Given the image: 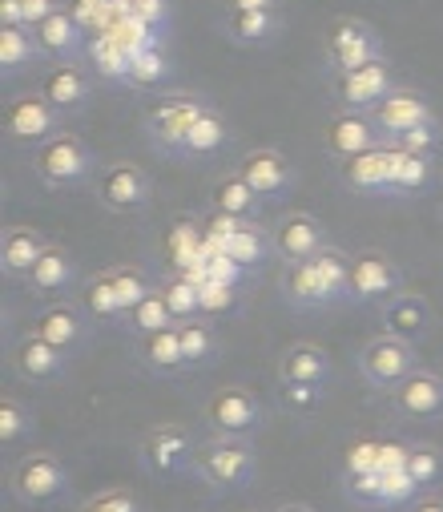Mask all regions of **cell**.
Returning <instances> with one entry per match:
<instances>
[{
    "label": "cell",
    "instance_id": "45",
    "mask_svg": "<svg viewBox=\"0 0 443 512\" xmlns=\"http://www.w3.org/2000/svg\"><path fill=\"white\" fill-rule=\"evenodd\" d=\"M69 13L77 17V25L85 29V33H105L121 13H125V5H117V0H73L69 5Z\"/></svg>",
    "mask_w": 443,
    "mask_h": 512
},
{
    "label": "cell",
    "instance_id": "30",
    "mask_svg": "<svg viewBox=\"0 0 443 512\" xmlns=\"http://www.w3.org/2000/svg\"><path fill=\"white\" fill-rule=\"evenodd\" d=\"M178 335H182L186 371H210V367H218V359H222V335H218V327H214L210 315H198V319L178 323Z\"/></svg>",
    "mask_w": 443,
    "mask_h": 512
},
{
    "label": "cell",
    "instance_id": "35",
    "mask_svg": "<svg viewBox=\"0 0 443 512\" xmlns=\"http://www.w3.org/2000/svg\"><path fill=\"white\" fill-rule=\"evenodd\" d=\"M230 138H234L230 121H226V117H222L214 105H206V109H202V117L194 121V130H190V142H186V162L218 158V154L230 146Z\"/></svg>",
    "mask_w": 443,
    "mask_h": 512
},
{
    "label": "cell",
    "instance_id": "7",
    "mask_svg": "<svg viewBox=\"0 0 443 512\" xmlns=\"http://www.w3.org/2000/svg\"><path fill=\"white\" fill-rule=\"evenodd\" d=\"M202 424L210 428V436H242V440H250L254 432H262L266 408L250 388L234 383V388L210 392V400L202 404Z\"/></svg>",
    "mask_w": 443,
    "mask_h": 512
},
{
    "label": "cell",
    "instance_id": "26",
    "mask_svg": "<svg viewBox=\"0 0 443 512\" xmlns=\"http://www.w3.org/2000/svg\"><path fill=\"white\" fill-rule=\"evenodd\" d=\"M49 250V242L33 230V226H9L0 234V271L9 279H29V271L41 263V254Z\"/></svg>",
    "mask_w": 443,
    "mask_h": 512
},
{
    "label": "cell",
    "instance_id": "55",
    "mask_svg": "<svg viewBox=\"0 0 443 512\" xmlns=\"http://www.w3.org/2000/svg\"><path fill=\"white\" fill-rule=\"evenodd\" d=\"M226 9H278V0H226Z\"/></svg>",
    "mask_w": 443,
    "mask_h": 512
},
{
    "label": "cell",
    "instance_id": "54",
    "mask_svg": "<svg viewBox=\"0 0 443 512\" xmlns=\"http://www.w3.org/2000/svg\"><path fill=\"white\" fill-rule=\"evenodd\" d=\"M403 512H443V496H439V492H423V496L411 500Z\"/></svg>",
    "mask_w": 443,
    "mask_h": 512
},
{
    "label": "cell",
    "instance_id": "38",
    "mask_svg": "<svg viewBox=\"0 0 443 512\" xmlns=\"http://www.w3.org/2000/svg\"><path fill=\"white\" fill-rule=\"evenodd\" d=\"M37 61H45V53L33 29H0V73L17 77V73H29Z\"/></svg>",
    "mask_w": 443,
    "mask_h": 512
},
{
    "label": "cell",
    "instance_id": "12",
    "mask_svg": "<svg viewBox=\"0 0 443 512\" xmlns=\"http://www.w3.org/2000/svg\"><path fill=\"white\" fill-rule=\"evenodd\" d=\"M65 113L57 105H49L45 93H25V97H13L9 109H5V130L13 142L21 146H45L49 138L65 134Z\"/></svg>",
    "mask_w": 443,
    "mask_h": 512
},
{
    "label": "cell",
    "instance_id": "49",
    "mask_svg": "<svg viewBox=\"0 0 443 512\" xmlns=\"http://www.w3.org/2000/svg\"><path fill=\"white\" fill-rule=\"evenodd\" d=\"M323 392H327V388H311V383H282L278 400H282V408H286L290 416H311V412H319Z\"/></svg>",
    "mask_w": 443,
    "mask_h": 512
},
{
    "label": "cell",
    "instance_id": "13",
    "mask_svg": "<svg viewBox=\"0 0 443 512\" xmlns=\"http://www.w3.org/2000/svg\"><path fill=\"white\" fill-rule=\"evenodd\" d=\"M97 194L113 214H141L154 202V182L137 162H109L97 178Z\"/></svg>",
    "mask_w": 443,
    "mask_h": 512
},
{
    "label": "cell",
    "instance_id": "39",
    "mask_svg": "<svg viewBox=\"0 0 443 512\" xmlns=\"http://www.w3.org/2000/svg\"><path fill=\"white\" fill-rule=\"evenodd\" d=\"M403 468H407V476L415 480L419 492H439L443 488V448L439 444H427V440L407 444Z\"/></svg>",
    "mask_w": 443,
    "mask_h": 512
},
{
    "label": "cell",
    "instance_id": "52",
    "mask_svg": "<svg viewBox=\"0 0 443 512\" xmlns=\"http://www.w3.org/2000/svg\"><path fill=\"white\" fill-rule=\"evenodd\" d=\"M21 5H25V29H37L61 9V0H21Z\"/></svg>",
    "mask_w": 443,
    "mask_h": 512
},
{
    "label": "cell",
    "instance_id": "48",
    "mask_svg": "<svg viewBox=\"0 0 443 512\" xmlns=\"http://www.w3.org/2000/svg\"><path fill=\"white\" fill-rule=\"evenodd\" d=\"M387 146H399V150H411V154H439V146H443V125H439V117H431V121L415 125V130L395 134Z\"/></svg>",
    "mask_w": 443,
    "mask_h": 512
},
{
    "label": "cell",
    "instance_id": "15",
    "mask_svg": "<svg viewBox=\"0 0 443 512\" xmlns=\"http://www.w3.org/2000/svg\"><path fill=\"white\" fill-rule=\"evenodd\" d=\"M391 412L399 420H411V424L439 420L443 416V375L439 371H427V367H415L399 383V388L391 392Z\"/></svg>",
    "mask_w": 443,
    "mask_h": 512
},
{
    "label": "cell",
    "instance_id": "4",
    "mask_svg": "<svg viewBox=\"0 0 443 512\" xmlns=\"http://www.w3.org/2000/svg\"><path fill=\"white\" fill-rule=\"evenodd\" d=\"M198 448L202 444L186 424H154L137 440V460L158 480H178V476H194Z\"/></svg>",
    "mask_w": 443,
    "mask_h": 512
},
{
    "label": "cell",
    "instance_id": "57",
    "mask_svg": "<svg viewBox=\"0 0 443 512\" xmlns=\"http://www.w3.org/2000/svg\"><path fill=\"white\" fill-rule=\"evenodd\" d=\"M117 5H125V9H129V0H117Z\"/></svg>",
    "mask_w": 443,
    "mask_h": 512
},
{
    "label": "cell",
    "instance_id": "29",
    "mask_svg": "<svg viewBox=\"0 0 443 512\" xmlns=\"http://www.w3.org/2000/svg\"><path fill=\"white\" fill-rule=\"evenodd\" d=\"M137 363L154 375H182L186 371V355H182V335H178V323L166 327V331H154V335H141L137 347H133Z\"/></svg>",
    "mask_w": 443,
    "mask_h": 512
},
{
    "label": "cell",
    "instance_id": "37",
    "mask_svg": "<svg viewBox=\"0 0 443 512\" xmlns=\"http://www.w3.org/2000/svg\"><path fill=\"white\" fill-rule=\"evenodd\" d=\"M81 307H85V311L93 315V323H101V327H125V307H121V295H117L109 271H101V275H93V279L85 283Z\"/></svg>",
    "mask_w": 443,
    "mask_h": 512
},
{
    "label": "cell",
    "instance_id": "6",
    "mask_svg": "<svg viewBox=\"0 0 443 512\" xmlns=\"http://www.w3.org/2000/svg\"><path fill=\"white\" fill-rule=\"evenodd\" d=\"M206 101L198 97H166L158 101L141 121V134L150 142L162 158H174V162H186V142H190V130L194 121L202 117Z\"/></svg>",
    "mask_w": 443,
    "mask_h": 512
},
{
    "label": "cell",
    "instance_id": "5",
    "mask_svg": "<svg viewBox=\"0 0 443 512\" xmlns=\"http://www.w3.org/2000/svg\"><path fill=\"white\" fill-rule=\"evenodd\" d=\"M33 170L49 190H77L97 174V154L81 134H57L33 154Z\"/></svg>",
    "mask_w": 443,
    "mask_h": 512
},
{
    "label": "cell",
    "instance_id": "32",
    "mask_svg": "<svg viewBox=\"0 0 443 512\" xmlns=\"http://www.w3.org/2000/svg\"><path fill=\"white\" fill-rule=\"evenodd\" d=\"M383 323H387V335H399V339H419L431 331V307L423 295L415 291H399L395 299L383 303Z\"/></svg>",
    "mask_w": 443,
    "mask_h": 512
},
{
    "label": "cell",
    "instance_id": "41",
    "mask_svg": "<svg viewBox=\"0 0 443 512\" xmlns=\"http://www.w3.org/2000/svg\"><path fill=\"white\" fill-rule=\"evenodd\" d=\"M343 496L367 512H383V472L379 468H343Z\"/></svg>",
    "mask_w": 443,
    "mask_h": 512
},
{
    "label": "cell",
    "instance_id": "31",
    "mask_svg": "<svg viewBox=\"0 0 443 512\" xmlns=\"http://www.w3.org/2000/svg\"><path fill=\"white\" fill-rule=\"evenodd\" d=\"M262 198H258V190L234 170V174H222L214 186H210V210H218V214H230V218H242V222H258V214H262Z\"/></svg>",
    "mask_w": 443,
    "mask_h": 512
},
{
    "label": "cell",
    "instance_id": "36",
    "mask_svg": "<svg viewBox=\"0 0 443 512\" xmlns=\"http://www.w3.org/2000/svg\"><path fill=\"white\" fill-rule=\"evenodd\" d=\"M222 254L226 259H234L246 275L258 271L270 254H274V242H270V230H262L258 222H242L226 242H222Z\"/></svg>",
    "mask_w": 443,
    "mask_h": 512
},
{
    "label": "cell",
    "instance_id": "34",
    "mask_svg": "<svg viewBox=\"0 0 443 512\" xmlns=\"http://www.w3.org/2000/svg\"><path fill=\"white\" fill-rule=\"evenodd\" d=\"M85 57H89V65H93V73H97L101 81L129 85V73H133V53H129V49H125L117 37H109V33L89 37V41H85Z\"/></svg>",
    "mask_w": 443,
    "mask_h": 512
},
{
    "label": "cell",
    "instance_id": "47",
    "mask_svg": "<svg viewBox=\"0 0 443 512\" xmlns=\"http://www.w3.org/2000/svg\"><path fill=\"white\" fill-rule=\"evenodd\" d=\"M73 512H145V504L129 488H101L89 500H81Z\"/></svg>",
    "mask_w": 443,
    "mask_h": 512
},
{
    "label": "cell",
    "instance_id": "20",
    "mask_svg": "<svg viewBox=\"0 0 443 512\" xmlns=\"http://www.w3.org/2000/svg\"><path fill=\"white\" fill-rule=\"evenodd\" d=\"M339 178L347 190H355L363 198H391V146L383 142L367 154L339 162Z\"/></svg>",
    "mask_w": 443,
    "mask_h": 512
},
{
    "label": "cell",
    "instance_id": "23",
    "mask_svg": "<svg viewBox=\"0 0 443 512\" xmlns=\"http://www.w3.org/2000/svg\"><path fill=\"white\" fill-rule=\"evenodd\" d=\"M222 29L242 49H262L282 37V9H226Z\"/></svg>",
    "mask_w": 443,
    "mask_h": 512
},
{
    "label": "cell",
    "instance_id": "43",
    "mask_svg": "<svg viewBox=\"0 0 443 512\" xmlns=\"http://www.w3.org/2000/svg\"><path fill=\"white\" fill-rule=\"evenodd\" d=\"M170 73H174V65H170V57L162 53V45H158V49H141V53H133L129 85H133V89H162V85L170 81Z\"/></svg>",
    "mask_w": 443,
    "mask_h": 512
},
{
    "label": "cell",
    "instance_id": "33",
    "mask_svg": "<svg viewBox=\"0 0 443 512\" xmlns=\"http://www.w3.org/2000/svg\"><path fill=\"white\" fill-rule=\"evenodd\" d=\"M170 263L178 275H202V263H206V226L194 222V218H178V226H170Z\"/></svg>",
    "mask_w": 443,
    "mask_h": 512
},
{
    "label": "cell",
    "instance_id": "27",
    "mask_svg": "<svg viewBox=\"0 0 443 512\" xmlns=\"http://www.w3.org/2000/svg\"><path fill=\"white\" fill-rule=\"evenodd\" d=\"M81 279V271H77V259L65 250V246H57V242H49V250L41 254V263L29 271V279H25V287L33 291V295H45V299H53V295H65L73 283Z\"/></svg>",
    "mask_w": 443,
    "mask_h": 512
},
{
    "label": "cell",
    "instance_id": "11",
    "mask_svg": "<svg viewBox=\"0 0 443 512\" xmlns=\"http://www.w3.org/2000/svg\"><path fill=\"white\" fill-rule=\"evenodd\" d=\"M399 89L387 57L379 61H367L359 69H347V73H331V97L343 105V109H359V113H371L383 97H391Z\"/></svg>",
    "mask_w": 443,
    "mask_h": 512
},
{
    "label": "cell",
    "instance_id": "16",
    "mask_svg": "<svg viewBox=\"0 0 443 512\" xmlns=\"http://www.w3.org/2000/svg\"><path fill=\"white\" fill-rule=\"evenodd\" d=\"M41 93L65 117H81L93 105V77L77 61H49L45 73H41Z\"/></svg>",
    "mask_w": 443,
    "mask_h": 512
},
{
    "label": "cell",
    "instance_id": "21",
    "mask_svg": "<svg viewBox=\"0 0 443 512\" xmlns=\"http://www.w3.org/2000/svg\"><path fill=\"white\" fill-rule=\"evenodd\" d=\"M69 359H73L69 351L53 347L37 331H29L25 339H17V347H13V371L21 379H29V383H53V379H61L69 371Z\"/></svg>",
    "mask_w": 443,
    "mask_h": 512
},
{
    "label": "cell",
    "instance_id": "10",
    "mask_svg": "<svg viewBox=\"0 0 443 512\" xmlns=\"http://www.w3.org/2000/svg\"><path fill=\"white\" fill-rule=\"evenodd\" d=\"M323 57H327L331 73H347V69H359L367 61H379L383 57V37L359 17H339L327 29Z\"/></svg>",
    "mask_w": 443,
    "mask_h": 512
},
{
    "label": "cell",
    "instance_id": "24",
    "mask_svg": "<svg viewBox=\"0 0 443 512\" xmlns=\"http://www.w3.org/2000/svg\"><path fill=\"white\" fill-rule=\"evenodd\" d=\"M335 375L331 355L319 343H290L278 355V383H311V388H327Z\"/></svg>",
    "mask_w": 443,
    "mask_h": 512
},
{
    "label": "cell",
    "instance_id": "25",
    "mask_svg": "<svg viewBox=\"0 0 443 512\" xmlns=\"http://www.w3.org/2000/svg\"><path fill=\"white\" fill-rule=\"evenodd\" d=\"M33 33H37V45H41L45 61H77L85 53V29L77 25V17L65 5L49 21H41Z\"/></svg>",
    "mask_w": 443,
    "mask_h": 512
},
{
    "label": "cell",
    "instance_id": "28",
    "mask_svg": "<svg viewBox=\"0 0 443 512\" xmlns=\"http://www.w3.org/2000/svg\"><path fill=\"white\" fill-rule=\"evenodd\" d=\"M435 186V154L391 146V198H419Z\"/></svg>",
    "mask_w": 443,
    "mask_h": 512
},
{
    "label": "cell",
    "instance_id": "8",
    "mask_svg": "<svg viewBox=\"0 0 443 512\" xmlns=\"http://www.w3.org/2000/svg\"><path fill=\"white\" fill-rule=\"evenodd\" d=\"M403 291V271L395 259H387L383 250H363L351 254V271H347V303L351 307H383Z\"/></svg>",
    "mask_w": 443,
    "mask_h": 512
},
{
    "label": "cell",
    "instance_id": "51",
    "mask_svg": "<svg viewBox=\"0 0 443 512\" xmlns=\"http://www.w3.org/2000/svg\"><path fill=\"white\" fill-rule=\"evenodd\" d=\"M129 13L137 21H145L154 33H162L170 25V17H174V5H170V0H129Z\"/></svg>",
    "mask_w": 443,
    "mask_h": 512
},
{
    "label": "cell",
    "instance_id": "53",
    "mask_svg": "<svg viewBox=\"0 0 443 512\" xmlns=\"http://www.w3.org/2000/svg\"><path fill=\"white\" fill-rule=\"evenodd\" d=\"M0 29H25V5L21 0H0Z\"/></svg>",
    "mask_w": 443,
    "mask_h": 512
},
{
    "label": "cell",
    "instance_id": "22",
    "mask_svg": "<svg viewBox=\"0 0 443 512\" xmlns=\"http://www.w3.org/2000/svg\"><path fill=\"white\" fill-rule=\"evenodd\" d=\"M375 146H383V134H379V125L371 121V113L343 109L339 117H331V125H327V150L339 162H347L355 154H367Z\"/></svg>",
    "mask_w": 443,
    "mask_h": 512
},
{
    "label": "cell",
    "instance_id": "1",
    "mask_svg": "<svg viewBox=\"0 0 443 512\" xmlns=\"http://www.w3.org/2000/svg\"><path fill=\"white\" fill-rule=\"evenodd\" d=\"M347 271H351V254L339 246H327L315 254V259L282 263L278 295L290 311L339 307V303H347Z\"/></svg>",
    "mask_w": 443,
    "mask_h": 512
},
{
    "label": "cell",
    "instance_id": "44",
    "mask_svg": "<svg viewBox=\"0 0 443 512\" xmlns=\"http://www.w3.org/2000/svg\"><path fill=\"white\" fill-rule=\"evenodd\" d=\"M33 432V408L17 396H0V448H17Z\"/></svg>",
    "mask_w": 443,
    "mask_h": 512
},
{
    "label": "cell",
    "instance_id": "3",
    "mask_svg": "<svg viewBox=\"0 0 443 512\" xmlns=\"http://www.w3.org/2000/svg\"><path fill=\"white\" fill-rule=\"evenodd\" d=\"M9 492L25 508H53L73 492V472L57 452H29L13 464Z\"/></svg>",
    "mask_w": 443,
    "mask_h": 512
},
{
    "label": "cell",
    "instance_id": "2",
    "mask_svg": "<svg viewBox=\"0 0 443 512\" xmlns=\"http://www.w3.org/2000/svg\"><path fill=\"white\" fill-rule=\"evenodd\" d=\"M258 476V452L250 440L242 436H210L198 448L194 460V480L206 484L214 496H230V492H246Z\"/></svg>",
    "mask_w": 443,
    "mask_h": 512
},
{
    "label": "cell",
    "instance_id": "14",
    "mask_svg": "<svg viewBox=\"0 0 443 512\" xmlns=\"http://www.w3.org/2000/svg\"><path fill=\"white\" fill-rule=\"evenodd\" d=\"M254 190L262 202H282L294 194V186H299V174H294L290 158L282 150H270V146H258V150H246L234 166Z\"/></svg>",
    "mask_w": 443,
    "mask_h": 512
},
{
    "label": "cell",
    "instance_id": "50",
    "mask_svg": "<svg viewBox=\"0 0 443 512\" xmlns=\"http://www.w3.org/2000/svg\"><path fill=\"white\" fill-rule=\"evenodd\" d=\"M238 307V283H218V279H202V315L218 319L226 311Z\"/></svg>",
    "mask_w": 443,
    "mask_h": 512
},
{
    "label": "cell",
    "instance_id": "46",
    "mask_svg": "<svg viewBox=\"0 0 443 512\" xmlns=\"http://www.w3.org/2000/svg\"><path fill=\"white\" fill-rule=\"evenodd\" d=\"M109 275H113V287H117L121 307H125V319H129V311L154 291V283H150V275L137 271V267H109Z\"/></svg>",
    "mask_w": 443,
    "mask_h": 512
},
{
    "label": "cell",
    "instance_id": "56",
    "mask_svg": "<svg viewBox=\"0 0 443 512\" xmlns=\"http://www.w3.org/2000/svg\"><path fill=\"white\" fill-rule=\"evenodd\" d=\"M274 512H315V508H311V504H303V500H282Z\"/></svg>",
    "mask_w": 443,
    "mask_h": 512
},
{
    "label": "cell",
    "instance_id": "40",
    "mask_svg": "<svg viewBox=\"0 0 443 512\" xmlns=\"http://www.w3.org/2000/svg\"><path fill=\"white\" fill-rule=\"evenodd\" d=\"M174 323H178V319H174V311H170V303H166L162 287H154L150 295H145V299L129 311V319H125V327H121V331H129L133 339H141V335L166 331V327H174Z\"/></svg>",
    "mask_w": 443,
    "mask_h": 512
},
{
    "label": "cell",
    "instance_id": "17",
    "mask_svg": "<svg viewBox=\"0 0 443 512\" xmlns=\"http://www.w3.org/2000/svg\"><path fill=\"white\" fill-rule=\"evenodd\" d=\"M270 242H274V259L278 263H303V259H315L319 250L331 246L323 222L315 214H286L278 226H270Z\"/></svg>",
    "mask_w": 443,
    "mask_h": 512
},
{
    "label": "cell",
    "instance_id": "42",
    "mask_svg": "<svg viewBox=\"0 0 443 512\" xmlns=\"http://www.w3.org/2000/svg\"><path fill=\"white\" fill-rule=\"evenodd\" d=\"M162 295H166V303H170V311H174L178 323L202 315V279H194V275H178V271H174V275L162 283Z\"/></svg>",
    "mask_w": 443,
    "mask_h": 512
},
{
    "label": "cell",
    "instance_id": "18",
    "mask_svg": "<svg viewBox=\"0 0 443 512\" xmlns=\"http://www.w3.org/2000/svg\"><path fill=\"white\" fill-rule=\"evenodd\" d=\"M93 327H97V323H93V315H89L81 303H49V307H41L33 331H37L41 339H49L53 347L77 355V351H85Z\"/></svg>",
    "mask_w": 443,
    "mask_h": 512
},
{
    "label": "cell",
    "instance_id": "19",
    "mask_svg": "<svg viewBox=\"0 0 443 512\" xmlns=\"http://www.w3.org/2000/svg\"><path fill=\"white\" fill-rule=\"evenodd\" d=\"M431 117H435L431 101H427L419 89H403V85L371 109V121L379 125L383 142H391V138L403 134V130H415V125H423V121H431Z\"/></svg>",
    "mask_w": 443,
    "mask_h": 512
},
{
    "label": "cell",
    "instance_id": "9",
    "mask_svg": "<svg viewBox=\"0 0 443 512\" xmlns=\"http://www.w3.org/2000/svg\"><path fill=\"white\" fill-rule=\"evenodd\" d=\"M419 367V355H415V343L411 339H399V335H375L371 343H363L359 351V375L371 383L375 392H395L399 383Z\"/></svg>",
    "mask_w": 443,
    "mask_h": 512
}]
</instances>
